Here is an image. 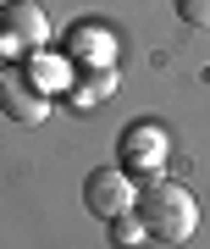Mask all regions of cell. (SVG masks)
Segmentation results:
<instances>
[{"label":"cell","instance_id":"obj_4","mask_svg":"<svg viewBox=\"0 0 210 249\" xmlns=\"http://www.w3.org/2000/svg\"><path fill=\"white\" fill-rule=\"evenodd\" d=\"M133 194H139V183L127 178L122 166H100L83 178V211L94 216V222H116V216L133 211Z\"/></svg>","mask_w":210,"mask_h":249},{"label":"cell","instance_id":"obj_7","mask_svg":"<svg viewBox=\"0 0 210 249\" xmlns=\"http://www.w3.org/2000/svg\"><path fill=\"white\" fill-rule=\"evenodd\" d=\"M105 227H111V244H116V249H139V244L149 238L144 222H139L133 211H127V216H116V222H105Z\"/></svg>","mask_w":210,"mask_h":249},{"label":"cell","instance_id":"obj_5","mask_svg":"<svg viewBox=\"0 0 210 249\" xmlns=\"http://www.w3.org/2000/svg\"><path fill=\"white\" fill-rule=\"evenodd\" d=\"M0 111L11 116V122L34 127L50 116V89H44L39 78H28V72H0Z\"/></svg>","mask_w":210,"mask_h":249},{"label":"cell","instance_id":"obj_8","mask_svg":"<svg viewBox=\"0 0 210 249\" xmlns=\"http://www.w3.org/2000/svg\"><path fill=\"white\" fill-rule=\"evenodd\" d=\"M177 17L188 28H210V0H177Z\"/></svg>","mask_w":210,"mask_h":249},{"label":"cell","instance_id":"obj_2","mask_svg":"<svg viewBox=\"0 0 210 249\" xmlns=\"http://www.w3.org/2000/svg\"><path fill=\"white\" fill-rule=\"evenodd\" d=\"M166 150H172L166 127L149 122V116H139V122H127L122 133H116V166H122L133 183L160 178V166H166Z\"/></svg>","mask_w":210,"mask_h":249},{"label":"cell","instance_id":"obj_1","mask_svg":"<svg viewBox=\"0 0 210 249\" xmlns=\"http://www.w3.org/2000/svg\"><path fill=\"white\" fill-rule=\"evenodd\" d=\"M133 216H139L144 232L160 238V244H188L193 232H199V199H193V188H183L177 178H149V183H139V194H133Z\"/></svg>","mask_w":210,"mask_h":249},{"label":"cell","instance_id":"obj_3","mask_svg":"<svg viewBox=\"0 0 210 249\" xmlns=\"http://www.w3.org/2000/svg\"><path fill=\"white\" fill-rule=\"evenodd\" d=\"M50 45V17L34 0H6L0 6V50L6 55H34Z\"/></svg>","mask_w":210,"mask_h":249},{"label":"cell","instance_id":"obj_6","mask_svg":"<svg viewBox=\"0 0 210 249\" xmlns=\"http://www.w3.org/2000/svg\"><path fill=\"white\" fill-rule=\"evenodd\" d=\"M111 89H116V72H111V67H88V72H83V83H78V94H72V106L88 111L100 94H111Z\"/></svg>","mask_w":210,"mask_h":249}]
</instances>
